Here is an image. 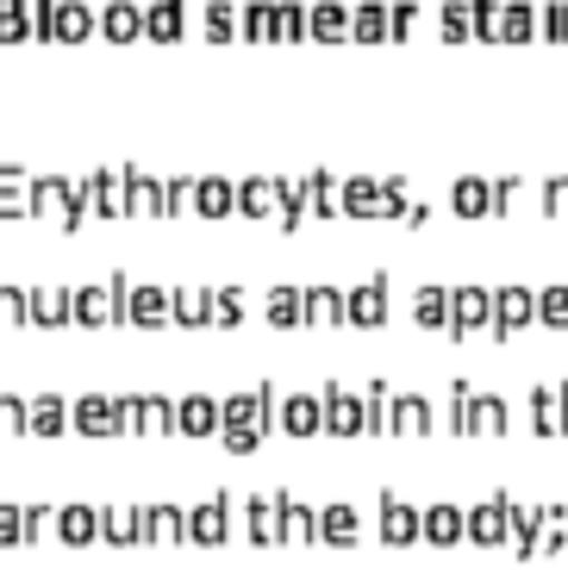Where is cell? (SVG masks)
Masks as SVG:
<instances>
[{
    "mask_svg": "<svg viewBox=\"0 0 568 580\" xmlns=\"http://www.w3.org/2000/svg\"><path fill=\"white\" fill-rule=\"evenodd\" d=\"M126 299H131V275L112 268L107 287H76V325H126Z\"/></svg>",
    "mask_w": 568,
    "mask_h": 580,
    "instance_id": "6da1fadb",
    "label": "cell"
},
{
    "mask_svg": "<svg viewBox=\"0 0 568 580\" xmlns=\"http://www.w3.org/2000/svg\"><path fill=\"white\" fill-rule=\"evenodd\" d=\"M38 13V38H63V45H76V38L100 32V13L88 7V0H32Z\"/></svg>",
    "mask_w": 568,
    "mask_h": 580,
    "instance_id": "7a4b0ae2",
    "label": "cell"
},
{
    "mask_svg": "<svg viewBox=\"0 0 568 580\" xmlns=\"http://www.w3.org/2000/svg\"><path fill=\"white\" fill-rule=\"evenodd\" d=\"M32 213H57L63 225H81L88 219L81 181H69V175H32Z\"/></svg>",
    "mask_w": 568,
    "mask_h": 580,
    "instance_id": "3957f363",
    "label": "cell"
},
{
    "mask_svg": "<svg viewBox=\"0 0 568 580\" xmlns=\"http://www.w3.org/2000/svg\"><path fill=\"white\" fill-rule=\"evenodd\" d=\"M325 431H332V438H363V431H375L369 400H363V393H350L344 381L325 387Z\"/></svg>",
    "mask_w": 568,
    "mask_h": 580,
    "instance_id": "277c9868",
    "label": "cell"
},
{
    "mask_svg": "<svg viewBox=\"0 0 568 580\" xmlns=\"http://www.w3.org/2000/svg\"><path fill=\"white\" fill-rule=\"evenodd\" d=\"M375 518H381V543H394V549L425 543V512H419V505H407L400 493H381Z\"/></svg>",
    "mask_w": 568,
    "mask_h": 580,
    "instance_id": "5b68a950",
    "label": "cell"
},
{
    "mask_svg": "<svg viewBox=\"0 0 568 580\" xmlns=\"http://www.w3.org/2000/svg\"><path fill=\"white\" fill-rule=\"evenodd\" d=\"M225 537H232V493H206V500L188 512V543L219 549Z\"/></svg>",
    "mask_w": 568,
    "mask_h": 580,
    "instance_id": "8992f818",
    "label": "cell"
},
{
    "mask_svg": "<svg viewBox=\"0 0 568 580\" xmlns=\"http://www.w3.org/2000/svg\"><path fill=\"white\" fill-rule=\"evenodd\" d=\"M175 431H182V438H219L225 431V400H213V393L175 400Z\"/></svg>",
    "mask_w": 568,
    "mask_h": 580,
    "instance_id": "52a82bcc",
    "label": "cell"
},
{
    "mask_svg": "<svg viewBox=\"0 0 568 580\" xmlns=\"http://www.w3.org/2000/svg\"><path fill=\"white\" fill-rule=\"evenodd\" d=\"M388 294H394V275H388V268H375L363 287H350V325H363V331L388 325Z\"/></svg>",
    "mask_w": 568,
    "mask_h": 580,
    "instance_id": "ba28073f",
    "label": "cell"
},
{
    "mask_svg": "<svg viewBox=\"0 0 568 580\" xmlns=\"http://www.w3.org/2000/svg\"><path fill=\"white\" fill-rule=\"evenodd\" d=\"M450 331H457V337L493 331V294L488 287H450Z\"/></svg>",
    "mask_w": 568,
    "mask_h": 580,
    "instance_id": "9c48e42d",
    "label": "cell"
},
{
    "mask_svg": "<svg viewBox=\"0 0 568 580\" xmlns=\"http://www.w3.org/2000/svg\"><path fill=\"white\" fill-rule=\"evenodd\" d=\"M81 200L95 206L100 219H119V213H131V200H126V169H88V175H81Z\"/></svg>",
    "mask_w": 568,
    "mask_h": 580,
    "instance_id": "30bf717a",
    "label": "cell"
},
{
    "mask_svg": "<svg viewBox=\"0 0 568 580\" xmlns=\"http://www.w3.org/2000/svg\"><path fill=\"white\" fill-rule=\"evenodd\" d=\"M138 543H188V512L182 505H169V500H157V505H138Z\"/></svg>",
    "mask_w": 568,
    "mask_h": 580,
    "instance_id": "8fae6325",
    "label": "cell"
},
{
    "mask_svg": "<svg viewBox=\"0 0 568 580\" xmlns=\"http://www.w3.org/2000/svg\"><path fill=\"white\" fill-rule=\"evenodd\" d=\"M512 493H493L488 505H474L469 512V543H481V549H493V543H506L512 537Z\"/></svg>",
    "mask_w": 568,
    "mask_h": 580,
    "instance_id": "7c38bea8",
    "label": "cell"
},
{
    "mask_svg": "<svg viewBox=\"0 0 568 580\" xmlns=\"http://www.w3.org/2000/svg\"><path fill=\"white\" fill-rule=\"evenodd\" d=\"M126 325H144V331H157V325H175V299H169V287L131 282V299H126Z\"/></svg>",
    "mask_w": 568,
    "mask_h": 580,
    "instance_id": "4fadbf2b",
    "label": "cell"
},
{
    "mask_svg": "<svg viewBox=\"0 0 568 580\" xmlns=\"http://www.w3.org/2000/svg\"><path fill=\"white\" fill-rule=\"evenodd\" d=\"M76 431H88V438L126 431V419H119V393H81L76 400Z\"/></svg>",
    "mask_w": 568,
    "mask_h": 580,
    "instance_id": "5bb4252c",
    "label": "cell"
},
{
    "mask_svg": "<svg viewBox=\"0 0 568 580\" xmlns=\"http://www.w3.org/2000/svg\"><path fill=\"white\" fill-rule=\"evenodd\" d=\"M275 424H282L287 438H319L325 431V393H287Z\"/></svg>",
    "mask_w": 568,
    "mask_h": 580,
    "instance_id": "9a60e30c",
    "label": "cell"
},
{
    "mask_svg": "<svg viewBox=\"0 0 568 580\" xmlns=\"http://www.w3.org/2000/svg\"><path fill=\"white\" fill-rule=\"evenodd\" d=\"M531 318H537V294H525V287H500L493 294V337H512Z\"/></svg>",
    "mask_w": 568,
    "mask_h": 580,
    "instance_id": "2e32d148",
    "label": "cell"
},
{
    "mask_svg": "<svg viewBox=\"0 0 568 580\" xmlns=\"http://www.w3.org/2000/svg\"><path fill=\"white\" fill-rule=\"evenodd\" d=\"M63 431H76V400L32 393V438H63Z\"/></svg>",
    "mask_w": 568,
    "mask_h": 580,
    "instance_id": "e0dca14e",
    "label": "cell"
},
{
    "mask_svg": "<svg viewBox=\"0 0 568 580\" xmlns=\"http://www.w3.org/2000/svg\"><path fill=\"white\" fill-rule=\"evenodd\" d=\"M126 200H131V213H150V219H163V213H169V181H163V175H150V169H126Z\"/></svg>",
    "mask_w": 568,
    "mask_h": 580,
    "instance_id": "ac0fdd59",
    "label": "cell"
},
{
    "mask_svg": "<svg viewBox=\"0 0 568 580\" xmlns=\"http://www.w3.org/2000/svg\"><path fill=\"white\" fill-rule=\"evenodd\" d=\"M244 524H251V543H263V549L287 543V537H282V505H275V493H251V500H244Z\"/></svg>",
    "mask_w": 568,
    "mask_h": 580,
    "instance_id": "d6986e66",
    "label": "cell"
},
{
    "mask_svg": "<svg viewBox=\"0 0 568 580\" xmlns=\"http://www.w3.org/2000/svg\"><path fill=\"white\" fill-rule=\"evenodd\" d=\"M275 206H282V181H275V175H244V181H237V213H244V219H268Z\"/></svg>",
    "mask_w": 568,
    "mask_h": 580,
    "instance_id": "ffe728a7",
    "label": "cell"
},
{
    "mask_svg": "<svg viewBox=\"0 0 568 580\" xmlns=\"http://www.w3.org/2000/svg\"><path fill=\"white\" fill-rule=\"evenodd\" d=\"M431 424H438V419H431L425 393H394V412H388V431H394V438H400V431H407V438H425Z\"/></svg>",
    "mask_w": 568,
    "mask_h": 580,
    "instance_id": "44dd1931",
    "label": "cell"
},
{
    "mask_svg": "<svg viewBox=\"0 0 568 580\" xmlns=\"http://www.w3.org/2000/svg\"><path fill=\"white\" fill-rule=\"evenodd\" d=\"M100 32H107L112 45L144 38V7H138V0H107V7H100Z\"/></svg>",
    "mask_w": 568,
    "mask_h": 580,
    "instance_id": "7402d4cb",
    "label": "cell"
},
{
    "mask_svg": "<svg viewBox=\"0 0 568 580\" xmlns=\"http://www.w3.org/2000/svg\"><path fill=\"white\" fill-rule=\"evenodd\" d=\"M356 537H363V512H356V505H325V512H319V543L350 549Z\"/></svg>",
    "mask_w": 568,
    "mask_h": 580,
    "instance_id": "603a6c76",
    "label": "cell"
},
{
    "mask_svg": "<svg viewBox=\"0 0 568 580\" xmlns=\"http://www.w3.org/2000/svg\"><path fill=\"white\" fill-rule=\"evenodd\" d=\"M32 325H76V287H32Z\"/></svg>",
    "mask_w": 568,
    "mask_h": 580,
    "instance_id": "cb8c5ba5",
    "label": "cell"
},
{
    "mask_svg": "<svg viewBox=\"0 0 568 580\" xmlns=\"http://www.w3.org/2000/svg\"><path fill=\"white\" fill-rule=\"evenodd\" d=\"M462 537H469V512H462V505H431L425 512V543L457 549Z\"/></svg>",
    "mask_w": 568,
    "mask_h": 580,
    "instance_id": "d4e9b609",
    "label": "cell"
},
{
    "mask_svg": "<svg viewBox=\"0 0 568 580\" xmlns=\"http://www.w3.org/2000/svg\"><path fill=\"white\" fill-rule=\"evenodd\" d=\"M275 505H282V537L287 543H319V512L306 500H294V493H275Z\"/></svg>",
    "mask_w": 568,
    "mask_h": 580,
    "instance_id": "484cf974",
    "label": "cell"
},
{
    "mask_svg": "<svg viewBox=\"0 0 568 580\" xmlns=\"http://www.w3.org/2000/svg\"><path fill=\"white\" fill-rule=\"evenodd\" d=\"M350 318V294L344 287H306V325H344Z\"/></svg>",
    "mask_w": 568,
    "mask_h": 580,
    "instance_id": "4316f807",
    "label": "cell"
},
{
    "mask_svg": "<svg viewBox=\"0 0 568 580\" xmlns=\"http://www.w3.org/2000/svg\"><path fill=\"white\" fill-rule=\"evenodd\" d=\"M188 0H150V7H144V32L157 38V45H175V38H182V26H188Z\"/></svg>",
    "mask_w": 568,
    "mask_h": 580,
    "instance_id": "83f0119b",
    "label": "cell"
},
{
    "mask_svg": "<svg viewBox=\"0 0 568 580\" xmlns=\"http://www.w3.org/2000/svg\"><path fill=\"white\" fill-rule=\"evenodd\" d=\"M57 537L76 543V549L100 543V512H95V505H63V512H57Z\"/></svg>",
    "mask_w": 568,
    "mask_h": 580,
    "instance_id": "f1b7e54d",
    "label": "cell"
},
{
    "mask_svg": "<svg viewBox=\"0 0 568 580\" xmlns=\"http://www.w3.org/2000/svg\"><path fill=\"white\" fill-rule=\"evenodd\" d=\"M169 299H175V325L188 331L213 325V287H169Z\"/></svg>",
    "mask_w": 568,
    "mask_h": 580,
    "instance_id": "f546056e",
    "label": "cell"
},
{
    "mask_svg": "<svg viewBox=\"0 0 568 580\" xmlns=\"http://www.w3.org/2000/svg\"><path fill=\"white\" fill-rule=\"evenodd\" d=\"M356 32V7H344V0H313V38H350Z\"/></svg>",
    "mask_w": 568,
    "mask_h": 580,
    "instance_id": "4dcf8cb0",
    "label": "cell"
},
{
    "mask_svg": "<svg viewBox=\"0 0 568 580\" xmlns=\"http://www.w3.org/2000/svg\"><path fill=\"white\" fill-rule=\"evenodd\" d=\"M194 206H200L206 219H225V213H237V188L225 175H200L194 181Z\"/></svg>",
    "mask_w": 568,
    "mask_h": 580,
    "instance_id": "1f68e13d",
    "label": "cell"
},
{
    "mask_svg": "<svg viewBox=\"0 0 568 580\" xmlns=\"http://www.w3.org/2000/svg\"><path fill=\"white\" fill-rule=\"evenodd\" d=\"M200 32L206 38H244V7H232V0H206V7H200Z\"/></svg>",
    "mask_w": 568,
    "mask_h": 580,
    "instance_id": "d6a6232c",
    "label": "cell"
},
{
    "mask_svg": "<svg viewBox=\"0 0 568 580\" xmlns=\"http://www.w3.org/2000/svg\"><path fill=\"white\" fill-rule=\"evenodd\" d=\"M306 200H313L319 219H332L337 206H344V181L332 169H306Z\"/></svg>",
    "mask_w": 568,
    "mask_h": 580,
    "instance_id": "836d02e7",
    "label": "cell"
},
{
    "mask_svg": "<svg viewBox=\"0 0 568 580\" xmlns=\"http://www.w3.org/2000/svg\"><path fill=\"white\" fill-rule=\"evenodd\" d=\"M344 213H356V219H381V181H375V175H350V181H344Z\"/></svg>",
    "mask_w": 568,
    "mask_h": 580,
    "instance_id": "e575fe53",
    "label": "cell"
},
{
    "mask_svg": "<svg viewBox=\"0 0 568 580\" xmlns=\"http://www.w3.org/2000/svg\"><path fill=\"white\" fill-rule=\"evenodd\" d=\"M263 313H268V325H301L306 318V294L301 287H268V299H263Z\"/></svg>",
    "mask_w": 568,
    "mask_h": 580,
    "instance_id": "d590c367",
    "label": "cell"
},
{
    "mask_svg": "<svg viewBox=\"0 0 568 580\" xmlns=\"http://www.w3.org/2000/svg\"><path fill=\"white\" fill-rule=\"evenodd\" d=\"M506 424H512V406H506L500 393H474V412H469V431H488V438H500Z\"/></svg>",
    "mask_w": 568,
    "mask_h": 580,
    "instance_id": "8d00e7d4",
    "label": "cell"
},
{
    "mask_svg": "<svg viewBox=\"0 0 568 580\" xmlns=\"http://www.w3.org/2000/svg\"><path fill=\"white\" fill-rule=\"evenodd\" d=\"M100 543L131 549L138 543V512H131V505H107V512H100Z\"/></svg>",
    "mask_w": 568,
    "mask_h": 580,
    "instance_id": "74e56055",
    "label": "cell"
},
{
    "mask_svg": "<svg viewBox=\"0 0 568 580\" xmlns=\"http://www.w3.org/2000/svg\"><path fill=\"white\" fill-rule=\"evenodd\" d=\"M0 213H32V181L19 163H0Z\"/></svg>",
    "mask_w": 568,
    "mask_h": 580,
    "instance_id": "f35d334b",
    "label": "cell"
},
{
    "mask_svg": "<svg viewBox=\"0 0 568 580\" xmlns=\"http://www.w3.org/2000/svg\"><path fill=\"white\" fill-rule=\"evenodd\" d=\"M412 318L425 331H443L450 325V287H419V294H412Z\"/></svg>",
    "mask_w": 568,
    "mask_h": 580,
    "instance_id": "ab89813d",
    "label": "cell"
},
{
    "mask_svg": "<svg viewBox=\"0 0 568 580\" xmlns=\"http://www.w3.org/2000/svg\"><path fill=\"white\" fill-rule=\"evenodd\" d=\"M531 424H537V438L562 431V387H531Z\"/></svg>",
    "mask_w": 568,
    "mask_h": 580,
    "instance_id": "60d3db41",
    "label": "cell"
},
{
    "mask_svg": "<svg viewBox=\"0 0 568 580\" xmlns=\"http://www.w3.org/2000/svg\"><path fill=\"white\" fill-rule=\"evenodd\" d=\"M275 38H287V45L313 38V7H301V0H275Z\"/></svg>",
    "mask_w": 568,
    "mask_h": 580,
    "instance_id": "b9f144b4",
    "label": "cell"
},
{
    "mask_svg": "<svg viewBox=\"0 0 568 580\" xmlns=\"http://www.w3.org/2000/svg\"><path fill=\"white\" fill-rule=\"evenodd\" d=\"M32 32H38L32 0H0V45H13V38H32Z\"/></svg>",
    "mask_w": 568,
    "mask_h": 580,
    "instance_id": "7bdbcfd3",
    "label": "cell"
},
{
    "mask_svg": "<svg viewBox=\"0 0 568 580\" xmlns=\"http://www.w3.org/2000/svg\"><path fill=\"white\" fill-rule=\"evenodd\" d=\"M450 200H457V213H462V219H481V213L493 206V181H481V175H462Z\"/></svg>",
    "mask_w": 568,
    "mask_h": 580,
    "instance_id": "ee69618b",
    "label": "cell"
},
{
    "mask_svg": "<svg viewBox=\"0 0 568 580\" xmlns=\"http://www.w3.org/2000/svg\"><path fill=\"white\" fill-rule=\"evenodd\" d=\"M350 38H363V45H375V38H394V13L381 7V0H363L356 7V32Z\"/></svg>",
    "mask_w": 568,
    "mask_h": 580,
    "instance_id": "f6af8a7d",
    "label": "cell"
},
{
    "mask_svg": "<svg viewBox=\"0 0 568 580\" xmlns=\"http://www.w3.org/2000/svg\"><path fill=\"white\" fill-rule=\"evenodd\" d=\"M531 32H543V13L525 7V0H506L500 7V38H531Z\"/></svg>",
    "mask_w": 568,
    "mask_h": 580,
    "instance_id": "bcb514c9",
    "label": "cell"
},
{
    "mask_svg": "<svg viewBox=\"0 0 568 580\" xmlns=\"http://www.w3.org/2000/svg\"><path fill=\"white\" fill-rule=\"evenodd\" d=\"M306 213H313V200H306V175H301V181H282V206H275V225H287V232H294Z\"/></svg>",
    "mask_w": 568,
    "mask_h": 580,
    "instance_id": "7dc6e473",
    "label": "cell"
},
{
    "mask_svg": "<svg viewBox=\"0 0 568 580\" xmlns=\"http://www.w3.org/2000/svg\"><path fill=\"white\" fill-rule=\"evenodd\" d=\"M175 431V400L169 393H144V438H163Z\"/></svg>",
    "mask_w": 568,
    "mask_h": 580,
    "instance_id": "c3c4849f",
    "label": "cell"
},
{
    "mask_svg": "<svg viewBox=\"0 0 568 580\" xmlns=\"http://www.w3.org/2000/svg\"><path fill=\"white\" fill-rule=\"evenodd\" d=\"M0 325H32V287L0 282Z\"/></svg>",
    "mask_w": 568,
    "mask_h": 580,
    "instance_id": "681fc988",
    "label": "cell"
},
{
    "mask_svg": "<svg viewBox=\"0 0 568 580\" xmlns=\"http://www.w3.org/2000/svg\"><path fill=\"white\" fill-rule=\"evenodd\" d=\"M13 431H32V400L0 387V438H13Z\"/></svg>",
    "mask_w": 568,
    "mask_h": 580,
    "instance_id": "f907efd6",
    "label": "cell"
},
{
    "mask_svg": "<svg viewBox=\"0 0 568 580\" xmlns=\"http://www.w3.org/2000/svg\"><path fill=\"white\" fill-rule=\"evenodd\" d=\"M438 26H443V38H469L474 32V7H469V0H443Z\"/></svg>",
    "mask_w": 568,
    "mask_h": 580,
    "instance_id": "816d5d0a",
    "label": "cell"
},
{
    "mask_svg": "<svg viewBox=\"0 0 568 580\" xmlns=\"http://www.w3.org/2000/svg\"><path fill=\"white\" fill-rule=\"evenodd\" d=\"M244 38H251V45L275 38V0H251V7H244Z\"/></svg>",
    "mask_w": 568,
    "mask_h": 580,
    "instance_id": "f5cc1de1",
    "label": "cell"
},
{
    "mask_svg": "<svg viewBox=\"0 0 568 580\" xmlns=\"http://www.w3.org/2000/svg\"><path fill=\"white\" fill-rule=\"evenodd\" d=\"M32 543V531H26V505H0V549H19Z\"/></svg>",
    "mask_w": 568,
    "mask_h": 580,
    "instance_id": "db71d44e",
    "label": "cell"
},
{
    "mask_svg": "<svg viewBox=\"0 0 568 580\" xmlns=\"http://www.w3.org/2000/svg\"><path fill=\"white\" fill-rule=\"evenodd\" d=\"M213 325H244V287H219L213 294Z\"/></svg>",
    "mask_w": 568,
    "mask_h": 580,
    "instance_id": "11a10c76",
    "label": "cell"
},
{
    "mask_svg": "<svg viewBox=\"0 0 568 580\" xmlns=\"http://www.w3.org/2000/svg\"><path fill=\"white\" fill-rule=\"evenodd\" d=\"M537 318L543 325H568V287H543L537 294Z\"/></svg>",
    "mask_w": 568,
    "mask_h": 580,
    "instance_id": "9f6ffc18",
    "label": "cell"
},
{
    "mask_svg": "<svg viewBox=\"0 0 568 580\" xmlns=\"http://www.w3.org/2000/svg\"><path fill=\"white\" fill-rule=\"evenodd\" d=\"M469 412H474V387L450 381V431H469Z\"/></svg>",
    "mask_w": 568,
    "mask_h": 580,
    "instance_id": "6f0895ef",
    "label": "cell"
},
{
    "mask_svg": "<svg viewBox=\"0 0 568 580\" xmlns=\"http://www.w3.org/2000/svg\"><path fill=\"white\" fill-rule=\"evenodd\" d=\"M26 531H32V543H38V537H50V531H57V512H50V505H26Z\"/></svg>",
    "mask_w": 568,
    "mask_h": 580,
    "instance_id": "680465c9",
    "label": "cell"
},
{
    "mask_svg": "<svg viewBox=\"0 0 568 580\" xmlns=\"http://www.w3.org/2000/svg\"><path fill=\"white\" fill-rule=\"evenodd\" d=\"M188 200H194V181H188V175H175V181H169V213H163V219H175Z\"/></svg>",
    "mask_w": 568,
    "mask_h": 580,
    "instance_id": "91938a15",
    "label": "cell"
},
{
    "mask_svg": "<svg viewBox=\"0 0 568 580\" xmlns=\"http://www.w3.org/2000/svg\"><path fill=\"white\" fill-rule=\"evenodd\" d=\"M537 200H543V213H556V206L568 200V181H562V175H550V181L537 188Z\"/></svg>",
    "mask_w": 568,
    "mask_h": 580,
    "instance_id": "94428289",
    "label": "cell"
},
{
    "mask_svg": "<svg viewBox=\"0 0 568 580\" xmlns=\"http://www.w3.org/2000/svg\"><path fill=\"white\" fill-rule=\"evenodd\" d=\"M119 419H126V431H144V400L138 393H119Z\"/></svg>",
    "mask_w": 568,
    "mask_h": 580,
    "instance_id": "6125c7cd",
    "label": "cell"
},
{
    "mask_svg": "<svg viewBox=\"0 0 568 580\" xmlns=\"http://www.w3.org/2000/svg\"><path fill=\"white\" fill-rule=\"evenodd\" d=\"M388 13H394V38H400V32H407V26H412V19H419V0H394Z\"/></svg>",
    "mask_w": 568,
    "mask_h": 580,
    "instance_id": "be15d7a7",
    "label": "cell"
},
{
    "mask_svg": "<svg viewBox=\"0 0 568 580\" xmlns=\"http://www.w3.org/2000/svg\"><path fill=\"white\" fill-rule=\"evenodd\" d=\"M562 431H568V381H562Z\"/></svg>",
    "mask_w": 568,
    "mask_h": 580,
    "instance_id": "e7e4bbea",
    "label": "cell"
}]
</instances>
